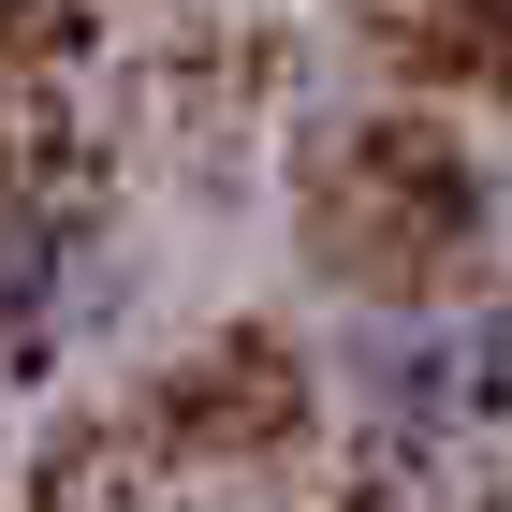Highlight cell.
<instances>
[{"label": "cell", "mask_w": 512, "mask_h": 512, "mask_svg": "<svg viewBox=\"0 0 512 512\" xmlns=\"http://www.w3.org/2000/svg\"><path fill=\"white\" fill-rule=\"evenodd\" d=\"M483 395H498V322H381L366 337V410L381 425H469Z\"/></svg>", "instance_id": "cell-1"}]
</instances>
